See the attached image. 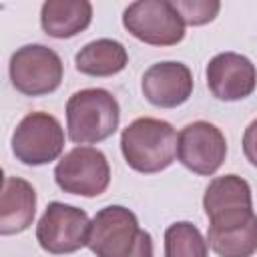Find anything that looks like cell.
Masks as SVG:
<instances>
[{
  "label": "cell",
  "mask_w": 257,
  "mask_h": 257,
  "mask_svg": "<svg viewBox=\"0 0 257 257\" xmlns=\"http://www.w3.org/2000/svg\"><path fill=\"white\" fill-rule=\"evenodd\" d=\"M120 151L133 171L153 175L173 165L177 155V133L173 124L163 118L141 116L122 131Z\"/></svg>",
  "instance_id": "cell-1"
},
{
  "label": "cell",
  "mask_w": 257,
  "mask_h": 257,
  "mask_svg": "<svg viewBox=\"0 0 257 257\" xmlns=\"http://www.w3.org/2000/svg\"><path fill=\"white\" fill-rule=\"evenodd\" d=\"M118 100L104 88H82L66 102V131L74 145H94L118 128Z\"/></svg>",
  "instance_id": "cell-2"
},
{
  "label": "cell",
  "mask_w": 257,
  "mask_h": 257,
  "mask_svg": "<svg viewBox=\"0 0 257 257\" xmlns=\"http://www.w3.org/2000/svg\"><path fill=\"white\" fill-rule=\"evenodd\" d=\"M122 26L151 46H175L185 38V22L169 0H139L124 8Z\"/></svg>",
  "instance_id": "cell-3"
},
{
  "label": "cell",
  "mask_w": 257,
  "mask_h": 257,
  "mask_svg": "<svg viewBox=\"0 0 257 257\" xmlns=\"http://www.w3.org/2000/svg\"><path fill=\"white\" fill-rule=\"evenodd\" d=\"M64 149V128L56 116L34 110L28 112L12 133L14 157L30 167L56 161Z\"/></svg>",
  "instance_id": "cell-4"
},
{
  "label": "cell",
  "mask_w": 257,
  "mask_h": 257,
  "mask_svg": "<svg viewBox=\"0 0 257 257\" xmlns=\"http://www.w3.org/2000/svg\"><path fill=\"white\" fill-rule=\"evenodd\" d=\"M12 86L26 96H42L54 92L64 74L60 56L44 44H26L10 56Z\"/></svg>",
  "instance_id": "cell-5"
},
{
  "label": "cell",
  "mask_w": 257,
  "mask_h": 257,
  "mask_svg": "<svg viewBox=\"0 0 257 257\" xmlns=\"http://www.w3.org/2000/svg\"><path fill=\"white\" fill-rule=\"evenodd\" d=\"M203 209L209 217V229L227 231L245 225L255 215L249 183L239 175L215 177L205 189Z\"/></svg>",
  "instance_id": "cell-6"
},
{
  "label": "cell",
  "mask_w": 257,
  "mask_h": 257,
  "mask_svg": "<svg viewBox=\"0 0 257 257\" xmlns=\"http://www.w3.org/2000/svg\"><path fill=\"white\" fill-rule=\"evenodd\" d=\"M54 181L64 193L98 197L108 189L110 167L102 151L94 147H74L56 163Z\"/></svg>",
  "instance_id": "cell-7"
},
{
  "label": "cell",
  "mask_w": 257,
  "mask_h": 257,
  "mask_svg": "<svg viewBox=\"0 0 257 257\" xmlns=\"http://www.w3.org/2000/svg\"><path fill=\"white\" fill-rule=\"evenodd\" d=\"M137 215L122 205L102 207L90 221L86 247L96 257H128L141 239Z\"/></svg>",
  "instance_id": "cell-8"
},
{
  "label": "cell",
  "mask_w": 257,
  "mask_h": 257,
  "mask_svg": "<svg viewBox=\"0 0 257 257\" xmlns=\"http://www.w3.org/2000/svg\"><path fill=\"white\" fill-rule=\"evenodd\" d=\"M90 221L86 211L52 201L36 225L38 245L52 255L74 253L88 243Z\"/></svg>",
  "instance_id": "cell-9"
},
{
  "label": "cell",
  "mask_w": 257,
  "mask_h": 257,
  "mask_svg": "<svg viewBox=\"0 0 257 257\" xmlns=\"http://www.w3.org/2000/svg\"><path fill=\"white\" fill-rule=\"evenodd\" d=\"M227 157V141L219 126L209 120H195L177 135V159L183 167L201 177L215 175Z\"/></svg>",
  "instance_id": "cell-10"
},
{
  "label": "cell",
  "mask_w": 257,
  "mask_h": 257,
  "mask_svg": "<svg viewBox=\"0 0 257 257\" xmlns=\"http://www.w3.org/2000/svg\"><path fill=\"white\" fill-rule=\"evenodd\" d=\"M205 76L211 94L225 102L243 100L253 94L257 86L255 64L237 52L215 54L205 68Z\"/></svg>",
  "instance_id": "cell-11"
},
{
  "label": "cell",
  "mask_w": 257,
  "mask_h": 257,
  "mask_svg": "<svg viewBox=\"0 0 257 257\" xmlns=\"http://www.w3.org/2000/svg\"><path fill=\"white\" fill-rule=\"evenodd\" d=\"M141 90L145 98L159 108L181 106L193 94V72L183 62H157L145 70Z\"/></svg>",
  "instance_id": "cell-12"
},
{
  "label": "cell",
  "mask_w": 257,
  "mask_h": 257,
  "mask_svg": "<svg viewBox=\"0 0 257 257\" xmlns=\"http://www.w3.org/2000/svg\"><path fill=\"white\" fill-rule=\"evenodd\" d=\"M36 215V191L20 177H4L0 195V233L16 235L26 231Z\"/></svg>",
  "instance_id": "cell-13"
},
{
  "label": "cell",
  "mask_w": 257,
  "mask_h": 257,
  "mask_svg": "<svg viewBox=\"0 0 257 257\" xmlns=\"http://www.w3.org/2000/svg\"><path fill=\"white\" fill-rule=\"evenodd\" d=\"M92 20V4L86 0H46L40 10L42 30L52 38H72Z\"/></svg>",
  "instance_id": "cell-14"
},
{
  "label": "cell",
  "mask_w": 257,
  "mask_h": 257,
  "mask_svg": "<svg viewBox=\"0 0 257 257\" xmlns=\"http://www.w3.org/2000/svg\"><path fill=\"white\" fill-rule=\"evenodd\" d=\"M126 64H128L126 48L112 38L92 40L84 44L74 56L76 70L88 76H112L124 70Z\"/></svg>",
  "instance_id": "cell-15"
},
{
  "label": "cell",
  "mask_w": 257,
  "mask_h": 257,
  "mask_svg": "<svg viewBox=\"0 0 257 257\" xmlns=\"http://www.w3.org/2000/svg\"><path fill=\"white\" fill-rule=\"evenodd\" d=\"M207 243L219 257H251L257 251V215L235 229H209Z\"/></svg>",
  "instance_id": "cell-16"
},
{
  "label": "cell",
  "mask_w": 257,
  "mask_h": 257,
  "mask_svg": "<svg viewBox=\"0 0 257 257\" xmlns=\"http://www.w3.org/2000/svg\"><path fill=\"white\" fill-rule=\"evenodd\" d=\"M209 243L189 221H177L165 231V257H207Z\"/></svg>",
  "instance_id": "cell-17"
},
{
  "label": "cell",
  "mask_w": 257,
  "mask_h": 257,
  "mask_svg": "<svg viewBox=\"0 0 257 257\" xmlns=\"http://www.w3.org/2000/svg\"><path fill=\"white\" fill-rule=\"evenodd\" d=\"M173 6L189 26H203L215 20L221 10V4L217 0H175Z\"/></svg>",
  "instance_id": "cell-18"
},
{
  "label": "cell",
  "mask_w": 257,
  "mask_h": 257,
  "mask_svg": "<svg viewBox=\"0 0 257 257\" xmlns=\"http://www.w3.org/2000/svg\"><path fill=\"white\" fill-rule=\"evenodd\" d=\"M243 153L247 161L253 167H257V118L251 120L243 133Z\"/></svg>",
  "instance_id": "cell-19"
},
{
  "label": "cell",
  "mask_w": 257,
  "mask_h": 257,
  "mask_svg": "<svg viewBox=\"0 0 257 257\" xmlns=\"http://www.w3.org/2000/svg\"><path fill=\"white\" fill-rule=\"evenodd\" d=\"M128 257H153V239H151V235L147 231L141 233L139 245H137V249Z\"/></svg>",
  "instance_id": "cell-20"
}]
</instances>
